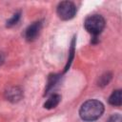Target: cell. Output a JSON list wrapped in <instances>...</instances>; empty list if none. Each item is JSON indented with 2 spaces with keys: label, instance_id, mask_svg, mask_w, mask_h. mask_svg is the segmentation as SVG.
<instances>
[{
  "label": "cell",
  "instance_id": "8fae6325",
  "mask_svg": "<svg viewBox=\"0 0 122 122\" xmlns=\"http://www.w3.org/2000/svg\"><path fill=\"white\" fill-rule=\"evenodd\" d=\"M108 122H122V118H121V115H120L119 113H115V114H112V116L109 118Z\"/></svg>",
  "mask_w": 122,
  "mask_h": 122
},
{
  "label": "cell",
  "instance_id": "8992f818",
  "mask_svg": "<svg viewBox=\"0 0 122 122\" xmlns=\"http://www.w3.org/2000/svg\"><path fill=\"white\" fill-rule=\"evenodd\" d=\"M60 101H61V95L57 94V93H53L44 103V108L45 109H49V110L50 109H53L60 103Z\"/></svg>",
  "mask_w": 122,
  "mask_h": 122
},
{
  "label": "cell",
  "instance_id": "277c9868",
  "mask_svg": "<svg viewBox=\"0 0 122 122\" xmlns=\"http://www.w3.org/2000/svg\"><path fill=\"white\" fill-rule=\"evenodd\" d=\"M41 30H42V22L41 21L33 22L30 26H28L27 29L25 30L24 37L29 42L34 41L39 36V33H40Z\"/></svg>",
  "mask_w": 122,
  "mask_h": 122
},
{
  "label": "cell",
  "instance_id": "5b68a950",
  "mask_svg": "<svg viewBox=\"0 0 122 122\" xmlns=\"http://www.w3.org/2000/svg\"><path fill=\"white\" fill-rule=\"evenodd\" d=\"M5 96L9 101L15 103V102H18L22 98L23 92L19 87H10L5 92Z\"/></svg>",
  "mask_w": 122,
  "mask_h": 122
},
{
  "label": "cell",
  "instance_id": "7c38bea8",
  "mask_svg": "<svg viewBox=\"0 0 122 122\" xmlns=\"http://www.w3.org/2000/svg\"><path fill=\"white\" fill-rule=\"evenodd\" d=\"M4 60H5V55L3 54V52L0 51V65H2L4 63Z\"/></svg>",
  "mask_w": 122,
  "mask_h": 122
},
{
  "label": "cell",
  "instance_id": "52a82bcc",
  "mask_svg": "<svg viewBox=\"0 0 122 122\" xmlns=\"http://www.w3.org/2000/svg\"><path fill=\"white\" fill-rule=\"evenodd\" d=\"M109 103L112 106L119 107L122 104V96H121V90H115L112 92L109 97Z\"/></svg>",
  "mask_w": 122,
  "mask_h": 122
},
{
  "label": "cell",
  "instance_id": "30bf717a",
  "mask_svg": "<svg viewBox=\"0 0 122 122\" xmlns=\"http://www.w3.org/2000/svg\"><path fill=\"white\" fill-rule=\"evenodd\" d=\"M73 53H74V39H72V42H71V51H70V58L68 59V64L65 68V71H68V69H69V67L71 63V60L73 58Z\"/></svg>",
  "mask_w": 122,
  "mask_h": 122
},
{
  "label": "cell",
  "instance_id": "9c48e42d",
  "mask_svg": "<svg viewBox=\"0 0 122 122\" xmlns=\"http://www.w3.org/2000/svg\"><path fill=\"white\" fill-rule=\"evenodd\" d=\"M20 14H21L20 12H16V13H14V14L12 15V17H11L10 20H8V21H7L6 26H7L8 28H10V27H12V26L16 25V24L18 23L19 19H20V16H21Z\"/></svg>",
  "mask_w": 122,
  "mask_h": 122
},
{
  "label": "cell",
  "instance_id": "3957f363",
  "mask_svg": "<svg viewBox=\"0 0 122 122\" xmlns=\"http://www.w3.org/2000/svg\"><path fill=\"white\" fill-rule=\"evenodd\" d=\"M57 15L62 20H70L76 13V7L71 1H62L56 8Z\"/></svg>",
  "mask_w": 122,
  "mask_h": 122
},
{
  "label": "cell",
  "instance_id": "7a4b0ae2",
  "mask_svg": "<svg viewBox=\"0 0 122 122\" xmlns=\"http://www.w3.org/2000/svg\"><path fill=\"white\" fill-rule=\"evenodd\" d=\"M106 25L105 19L100 14H92L88 16L85 19L84 27L88 32L92 34L93 36H97L102 32Z\"/></svg>",
  "mask_w": 122,
  "mask_h": 122
},
{
  "label": "cell",
  "instance_id": "ba28073f",
  "mask_svg": "<svg viewBox=\"0 0 122 122\" xmlns=\"http://www.w3.org/2000/svg\"><path fill=\"white\" fill-rule=\"evenodd\" d=\"M59 80V75L57 74H53V75H50L49 77V82H48V85H47V89H46V92L45 93H48L51 88L57 83V81Z\"/></svg>",
  "mask_w": 122,
  "mask_h": 122
},
{
  "label": "cell",
  "instance_id": "6da1fadb",
  "mask_svg": "<svg viewBox=\"0 0 122 122\" xmlns=\"http://www.w3.org/2000/svg\"><path fill=\"white\" fill-rule=\"evenodd\" d=\"M104 112V105L96 99H90L84 102L79 109V116L87 122L95 121Z\"/></svg>",
  "mask_w": 122,
  "mask_h": 122
}]
</instances>
